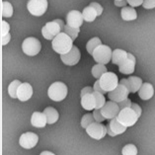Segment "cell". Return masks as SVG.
<instances>
[{
	"label": "cell",
	"instance_id": "obj_12",
	"mask_svg": "<svg viewBox=\"0 0 155 155\" xmlns=\"http://www.w3.org/2000/svg\"><path fill=\"white\" fill-rule=\"evenodd\" d=\"M38 141H39V137L34 134V132H25L20 137V139H19V144H20L23 148L26 149H31L34 148Z\"/></svg>",
	"mask_w": 155,
	"mask_h": 155
},
{
	"label": "cell",
	"instance_id": "obj_47",
	"mask_svg": "<svg viewBox=\"0 0 155 155\" xmlns=\"http://www.w3.org/2000/svg\"><path fill=\"white\" fill-rule=\"evenodd\" d=\"M40 155H55L54 153L51 152V151H43Z\"/></svg>",
	"mask_w": 155,
	"mask_h": 155
},
{
	"label": "cell",
	"instance_id": "obj_18",
	"mask_svg": "<svg viewBox=\"0 0 155 155\" xmlns=\"http://www.w3.org/2000/svg\"><path fill=\"white\" fill-rule=\"evenodd\" d=\"M81 106L86 111H92L96 109V99L94 94H86L81 97Z\"/></svg>",
	"mask_w": 155,
	"mask_h": 155
},
{
	"label": "cell",
	"instance_id": "obj_43",
	"mask_svg": "<svg viewBox=\"0 0 155 155\" xmlns=\"http://www.w3.org/2000/svg\"><path fill=\"white\" fill-rule=\"evenodd\" d=\"M10 40H11L10 34H8V35H6L4 37H1V45L2 46H6V45L10 41Z\"/></svg>",
	"mask_w": 155,
	"mask_h": 155
},
{
	"label": "cell",
	"instance_id": "obj_25",
	"mask_svg": "<svg viewBox=\"0 0 155 155\" xmlns=\"http://www.w3.org/2000/svg\"><path fill=\"white\" fill-rule=\"evenodd\" d=\"M127 80L128 83H130V93H137V91H139V89L141 88V86L143 84L141 78H139L137 76H130L127 78Z\"/></svg>",
	"mask_w": 155,
	"mask_h": 155
},
{
	"label": "cell",
	"instance_id": "obj_3",
	"mask_svg": "<svg viewBox=\"0 0 155 155\" xmlns=\"http://www.w3.org/2000/svg\"><path fill=\"white\" fill-rule=\"evenodd\" d=\"M67 86L62 82H54L50 86L48 91V95L50 97V99L55 102H60L65 99L67 96Z\"/></svg>",
	"mask_w": 155,
	"mask_h": 155
},
{
	"label": "cell",
	"instance_id": "obj_5",
	"mask_svg": "<svg viewBox=\"0 0 155 155\" xmlns=\"http://www.w3.org/2000/svg\"><path fill=\"white\" fill-rule=\"evenodd\" d=\"M112 55L113 51L111 50V48L105 45H101L99 46L93 52V58L97 63L104 64L106 65L107 63H109L112 60Z\"/></svg>",
	"mask_w": 155,
	"mask_h": 155
},
{
	"label": "cell",
	"instance_id": "obj_33",
	"mask_svg": "<svg viewBox=\"0 0 155 155\" xmlns=\"http://www.w3.org/2000/svg\"><path fill=\"white\" fill-rule=\"evenodd\" d=\"M123 155H137V148L134 144H127L122 150Z\"/></svg>",
	"mask_w": 155,
	"mask_h": 155
},
{
	"label": "cell",
	"instance_id": "obj_6",
	"mask_svg": "<svg viewBox=\"0 0 155 155\" xmlns=\"http://www.w3.org/2000/svg\"><path fill=\"white\" fill-rule=\"evenodd\" d=\"M99 81H100V85L102 87V89L107 93L114 91L120 84L119 78L114 72H106L103 76L99 79Z\"/></svg>",
	"mask_w": 155,
	"mask_h": 155
},
{
	"label": "cell",
	"instance_id": "obj_24",
	"mask_svg": "<svg viewBox=\"0 0 155 155\" xmlns=\"http://www.w3.org/2000/svg\"><path fill=\"white\" fill-rule=\"evenodd\" d=\"M82 15L83 18H84V21L86 22H93L98 16L97 11L95 10L94 7H92L91 5L85 7L82 11Z\"/></svg>",
	"mask_w": 155,
	"mask_h": 155
},
{
	"label": "cell",
	"instance_id": "obj_48",
	"mask_svg": "<svg viewBox=\"0 0 155 155\" xmlns=\"http://www.w3.org/2000/svg\"><path fill=\"white\" fill-rule=\"evenodd\" d=\"M117 1H122V0H117Z\"/></svg>",
	"mask_w": 155,
	"mask_h": 155
},
{
	"label": "cell",
	"instance_id": "obj_41",
	"mask_svg": "<svg viewBox=\"0 0 155 155\" xmlns=\"http://www.w3.org/2000/svg\"><path fill=\"white\" fill-rule=\"evenodd\" d=\"M94 92V89L92 88V87H90V86H87V87H84V88L82 89V91H81V97H83L84 95H86V94H91Z\"/></svg>",
	"mask_w": 155,
	"mask_h": 155
},
{
	"label": "cell",
	"instance_id": "obj_19",
	"mask_svg": "<svg viewBox=\"0 0 155 155\" xmlns=\"http://www.w3.org/2000/svg\"><path fill=\"white\" fill-rule=\"evenodd\" d=\"M127 56H128V52H127L124 50H120V48H117V50L113 51L112 62L116 64V65L120 66L127 60Z\"/></svg>",
	"mask_w": 155,
	"mask_h": 155
},
{
	"label": "cell",
	"instance_id": "obj_39",
	"mask_svg": "<svg viewBox=\"0 0 155 155\" xmlns=\"http://www.w3.org/2000/svg\"><path fill=\"white\" fill-rule=\"evenodd\" d=\"M90 5H91L92 7H94L95 8V10L97 11V13H98V16H100V15H102V13H103V7H102L99 3H97V2H92V3H90Z\"/></svg>",
	"mask_w": 155,
	"mask_h": 155
},
{
	"label": "cell",
	"instance_id": "obj_45",
	"mask_svg": "<svg viewBox=\"0 0 155 155\" xmlns=\"http://www.w3.org/2000/svg\"><path fill=\"white\" fill-rule=\"evenodd\" d=\"M120 84H122L124 86H126L127 89H130V83H128V80L126 78H123V79H120Z\"/></svg>",
	"mask_w": 155,
	"mask_h": 155
},
{
	"label": "cell",
	"instance_id": "obj_46",
	"mask_svg": "<svg viewBox=\"0 0 155 155\" xmlns=\"http://www.w3.org/2000/svg\"><path fill=\"white\" fill-rule=\"evenodd\" d=\"M106 127H107V132H108V134L110 135V137H117V135H116V134H114V132L112 131V130H111V128H110L109 124H108V126H106Z\"/></svg>",
	"mask_w": 155,
	"mask_h": 155
},
{
	"label": "cell",
	"instance_id": "obj_2",
	"mask_svg": "<svg viewBox=\"0 0 155 155\" xmlns=\"http://www.w3.org/2000/svg\"><path fill=\"white\" fill-rule=\"evenodd\" d=\"M64 27H65V25H64L62 20L55 19L51 22H48L44 26L43 29H41V34H43V37L46 40L52 41L58 34L64 31Z\"/></svg>",
	"mask_w": 155,
	"mask_h": 155
},
{
	"label": "cell",
	"instance_id": "obj_40",
	"mask_svg": "<svg viewBox=\"0 0 155 155\" xmlns=\"http://www.w3.org/2000/svg\"><path fill=\"white\" fill-rule=\"evenodd\" d=\"M93 89H94V91L99 92V93H101V94H103V95H105V94L107 93L106 91H104L103 89H102V87H101V85H100V81H99V80H97V81L95 82V84H94Z\"/></svg>",
	"mask_w": 155,
	"mask_h": 155
},
{
	"label": "cell",
	"instance_id": "obj_11",
	"mask_svg": "<svg viewBox=\"0 0 155 155\" xmlns=\"http://www.w3.org/2000/svg\"><path fill=\"white\" fill-rule=\"evenodd\" d=\"M130 93V89H127L126 86H124L122 84H119L118 87L114 90V91L110 92L108 94V97L110 101L116 102V103H120V102L124 101L126 99H127L128 94Z\"/></svg>",
	"mask_w": 155,
	"mask_h": 155
},
{
	"label": "cell",
	"instance_id": "obj_9",
	"mask_svg": "<svg viewBox=\"0 0 155 155\" xmlns=\"http://www.w3.org/2000/svg\"><path fill=\"white\" fill-rule=\"evenodd\" d=\"M86 132L90 137L97 139V140H100V139L105 137V135L108 134L107 127L102 124L101 123H97V122L90 124V126L86 128Z\"/></svg>",
	"mask_w": 155,
	"mask_h": 155
},
{
	"label": "cell",
	"instance_id": "obj_15",
	"mask_svg": "<svg viewBox=\"0 0 155 155\" xmlns=\"http://www.w3.org/2000/svg\"><path fill=\"white\" fill-rule=\"evenodd\" d=\"M33 96V87L29 83H22L19 86L18 93H17V98L21 102H26L31 99Z\"/></svg>",
	"mask_w": 155,
	"mask_h": 155
},
{
	"label": "cell",
	"instance_id": "obj_22",
	"mask_svg": "<svg viewBox=\"0 0 155 155\" xmlns=\"http://www.w3.org/2000/svg\"><path fill=\"white\" fill-rule=\"evenodd\" d=\"M43 113L47 117V120H48V124H54V123H56L58 120V118H59L58 112L56 111L54 108L48 107V108L45 109V111Z\"/></svg>",
	"mask_w": 155,
	"mask_h": 155
},
{
	"label": "cell",
	"instance_id": "obj_23",
	"mask_svg": "<svg viewBox=\"0 0 155 155\" xmlns=\"http://www.w3.org/2000/svg\"><path fill=\"white\" fill-rule=\"evenodd\" d=\"M109 127H110V128H111L112 131L114 132L116 135L122 134H124V132L127 130V127H124V126H123V124L119 122L117 118L110 120Z\"/></svg>",
	"mask_w": 155,
	"mask_h": 155
},
{
	"label": "cell",
	"instance_id": "obj_17",
	"mask_svg": "<svg viewBox=\"0 0 155 155\" xmlns=\"http://www.w3.org/2000/svg\"><path fill=\"white\" fill-rule=\"evenodd\" d=\"M31 124L35 127H39V128L45 127L48 124L46 115L41 112H35L31 117Z\"/></svg>",
	"mask_w": 155,
	"mask_h": 155
},
{
	"label": "cell",
	"instance_id": "obj_21",
	"mask_svg": "<svg viewBox=\"0 0 155 155\" xmlns=\"http://www.w3.org/2000/svg\"><path fill=\"white\" fill-rule=\"evenodd\" d=\"M120 16L124 21H134L137 18V13L134 7L126 6L120 11Z\"/></svg>",
	"mask_w": 155,
	"mask_h": 155
},
{
	"label": "cell",
	"instance_id": "obj_1",
	"mask_svg": "<svg viewBox=\"0 0 155 155\" xmlns=\"http://www.w3.org/2000/svg\"><path fill=\"white\" fill-rule=\"evenodd\" d=\"M73 48V41L72 39L66 35L64 32L58 34L54 40H52V48L58 54H66L72 50Z\"/></svg>",
	"mask_w": 155,
	"mask_h": 155
},
{
	"label": "cell",
	"instance_id": "obj_16",
	"mask_svg": "<svg viewBox=\"0 0 155 155\" xmlns=\"http://www.w3.org/2000/svg\"><path fill=\"white\" fill-rule=\"evenodd\" d=\"M135 62H137V60H135L134 55L131 54H128V56L126 61L120 66H119L120 72L123 74H127V75L134 73V68H135Z\"/></svg>",
	"mask_w": 155,
	"mask_h": 155
},
{
	"label": "cell",
	"instance_id": "obj_28",
	"mask_svg": "<svg viewBox=\"0 0 155 155\" xmlns=\"http://www.w3.org/2000/svg\"><path fill=\"white\" fill-rule=\"evenodd\" d=\"M1 15L2 17L9 18L13 15V6L10 2L3 1L1 4Z\"/></svg>",
	"mask_w": 155,
	"mask_h": 155
},
{
	"label": "cell",
	"instance_id": "obj_7",
	"mask_svg": "<svg viewBox=\"0 0 155 155\" xmlns=\"http://www.w3.org/2000/svg\"><path fill=\"white\" fill-rule=\"evenodd\" d=\"M41 41L36 39V38L30 37L24 40L23 44H22V50L25 54L29 56H35L41 51Z\"/></svg>",
	"mask_w": 155,
	"mask_h": 155
},
{
	"label": "cell",
	"instance_id": "obj_38",
	"mask_svg": "<svg viewBox=\"0 0 155 155\" xmlns=\"http://www.w3.org/2000/svg\"><path fill=\"white\" fill-rule=\"evenodd\" d=\"M128 5H130V7H138L143 4V0H127Z\"/></svg>",
	"mask_w": 155,
	"mask_h": 155
},
{
	"label": "cell",
	"instance_id": "obj_34",
	"mask_svg": "<svg viewBox=\"0 0 155 155\" xmlns=\"http://www.w3.org/2000/svg\"><path fill=\"white\" fill-rule=\"evenodd\" d=\"M93 116H94V119H95V122H97V123H102L106 120L103 117V115H102L101 110H97V109L94 110Z\"/></svg>",
	"mask_w": 155,
	"mask_h": 155
},
{
	"label": "cell",
	"instance_id": "obj_32",
	"mask_svg": "<svg viewBox=\"0 0 155 155\" xmlns=\"http://www.w3.org/2000/svg\"><path fill=\"white\" fill-rule=\"evenodd\" d=\"M64 33L66 34V35H68L72 41H75V39L77 38L79 32H80V29H77V28H72L70 27L68 25H65V27H64Z\"/></svg>",
	"mask_w": 155,
	"mask_h": 155
},
{
	"label": "cell",
	"instance_id": "obj_14",
	"mask_svg": "<svg viewBox=\"0 0 155 155\" xmlns=\"http://www.w3.org/2000/svg\"><path fill=\"white\" fill-rule=\"evenodd\" d=\"M83 21H84V18H83L82 13L77 10L70 11L66 16V25L72 28L79 29L82 26Z\"/></svg>",
	"mask_w": 155,
	"mask_h": 155
},
{
	"label": "cell",
	"instance_id": "obj_29",
	"mask_svg": "<svg viewBox=\"0 0 155 155\" xmlns=\"http://www.w3.org/2000/svg\"><path fill=\"white\" fill-rule=\"evenodd\" d=\"M22 84L21 81L19 80H14L10 83V85L8 86V93L11 98H17V93H18V89H19V86Z\"/></svg>",
	"mask_w": 155,
	"mask_h": 155
},
{
	"label": "cell",
	"instance_id": "obj_10",
	"mask_svg": "<svg viewBox=\"0 0 155 155\" xmlns=\"http://www.w3.org/2000/svg\"><path fill=\"white\" fill-rule=\"evenodd\" d=\"M120 112V109L119 107V104L113 101L106 102V104L103 108L101 109V113L106 120H113L118 117L119 113Z\"/></svg>",
	"mask_w": 155,
	"mask_h": 155
},
{
	"label": "cell",
	"instance_id": "obj_44",
	"mask_svg": "<svg viewBox=\"0 0 155 155\" xmlns=\"http://www.w3.org/2000/svg\"><path fill=\"white\" fill-rule=\"evenodd\" d=\"M127 4V0H122V1H117V0H115V5L118 6V7H126V5Z\"/></svg>",
	"mask_w": 155,
	"mask_h": 155
},
{
	"label": "cell",
	"instance_id": "obj_20",
	"mask_svg": "<svg viewBox=\"0 0 155 155\" xmlns=\"http://www.w3.org/2000/svg\"><path fill=\"white\" fill-rule=\"evenodd\" d=\"M138 95L140 97V99H142V100L151 99L154 95V88H153L152 84L147 83V82L143 83L141 88L139 89V91H138Z\"/></svg>",
	"mask_w": 155,
	"mask_h": 155
},
{
	"label": "cell",
	"instance_id": "obj_30",
	"mask_svg": "<svg viewBox=\"0 0 155 155\" xmlns=\"http://www.w3.org/2000/svg\"><path fill=\"white\" fill-rule=\"evenodd\" d=\"M93 123H95V119H94L93 114H86V115H84L82 117L81 127L83 128H85V130L90 126V124H92Z\"/></svg>",
	"mask_w": 155,
	"mask_h": 155
},
{
	"label": "cell",
	"instance_id": "obj_36",
	"mask_svg": "<svg viewBox=\"0 0 155 155\" xmlns=\"http://www.w3.org/2000/svg\"><path fill=\"white\" fill-rule=\"evenodd\" d=\"M143 8L153 9L155 8V0H143Z\"/></svg>",
	"mask_w": 155,
	"mask_h": 155
},
{
	"label": "cell",
	"instance_id": "obj_13",
	"mask_svg": "<svg viewBox=\"0 0 155 155\" xmlns=\"http://www.w3.org/2000/svg\"><path fill=\"white\" fill-rule=\"evenodd\" d=\"M80 58H81L80 51H79L78 48L75 46H73L72 50L68 54L60 55V58H61L62 62L65 65H69V66H73L75 64H77L79 60H80Z\"/></svg>",
	"mask_w": 155,
	"mask_h": 155
},
{
	"label": "cell",
	"instance_id": "obj_4",
	"mask_svg": "<svg viewBox=\"0 0 155 155\" xmlns=\"http://www.w3.org/2000/svg\"><path fill=\"white\" fill-rule=\"evenodd\" d=\"M138 118L139 117L137 116V114L131 108H126L124 110H120L118 117H117L119 122L126 127L134 126L135 123L138 120Z\"/></svg>",
	"mask_w": 155,
	"mask_h": 155
},
{
	"label": "cell",
	"instance_id": "obj_42",
	"mask_svg": "<svg viewBox=\"0 0 155 155\" xmlns=\"http://www.w3.org/2000/svg\"><path fill=\"white\" fill-rule=\"evenodd\" d=\"M131 109L134 110V111L135 113H137L138 117H140V116H141L142 111H141V108L139 107V105H137V103H132V105H131Z\"/></svg>",
	"mask_w": 155,
	"mask_h": 155
},
{
	"label": "cell",
	"instance_id": "obj_8",
	"mask_svg": "<svg viewBox=\"0 0 155 155\" xmlns=\"http://www.w3.org/2000/svg\"><path fill=\"white\" fill-rule=\"evenodd\" d=\"M27 8L32 15L40 17L46 13L48 9V0H29Z\"/></svg>",
	"mask_w": 155,
	"mask_h": 155
},
{
	"label": "cell",
	"instance_id": "obj_27",
	"mask_svg": "<svg viewBox=\"0 0 155 155\" xmlns=\"http://www.w3.org/2000/svg\"><path fill=\"white\" fill-rule=\"evenodd\" d=\"M101 45H102V41H101V40L99 39V38H97V37L93 38V39H91L88 41V43H87L86 50H87V51L89 52V54L92 55L94 51H95L99 46H101Z\"/></svg>",
	"mask_w": 155,
	"mask_h": 155
},
{
	"label": "cell",
	"instance_id": "obj_26",
	"mask_svg": "<svg viewBox=\"0 0 155 155\" xmlns=\"http://www.w3.org/2000/svg\"><path fill=\"white\" fill-rule=\"evenodd\" d=\"M106 72H108V71H107V67H106L104 64L97 63L96 65H94L92 67V75L97 80H99Z\"/></svg>",
	"mask_w": 155,
	"mask_h": 155
},
{
	"label": "cell",
	"instance_id": "obj_31",
	"mask_svg": "<svg viewBox=\"0 0 155 155\" xmlns=\"http://www.w3.org/2000/svg\"><path fill=\"white\" fill-rule=\"evenodd\" d=\"M93 94H94V96H95V99H96V109L97 110H101L105 106V104H106L105 96L103 95V94H101L99 92H96V91H94Z\"/></svg>",
	"mask_w": 155,
	"mask_h": 155
},
{
	"label": "cell",
	"instance_id": "obj_35",
	"mask_svg": "<svg viewBox=\"0 0 155 155\" xmlns=\"http://www.w3.org/2000/svg\"><path fill=\"white\" fill-rule=\"evenodd\" d=\"M10 31V26L6 21H1V37L8 35Z\"/></svg>",
	"mask_w": 155,
	"mask_h": 155
},
{
	"label": "cell",
	"instance_id": "obj_37",
	"mask_svg": "<svg viewBox=\"0 0 155 155\" xmlns=\"http://www.w3.org/2000/svg\"><path fill=\"white\" fill-rule=\"evenodd\" d=\"M131 105H132L131 101L127 98V99H126L124 101L119 103V107H120V110H124V109H126V108H131Z\"/></svg>",
	"mask_w": 155,
	"mask_h": 155
}]
</instances>
